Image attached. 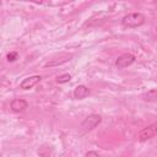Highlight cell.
<instances>
[{"label": "cell", "instance_id": "8fae6325", "mask_svg": "<svg viewBox=\"0 0 157 157\" xmlns=\"http://www.w3.org/2000/svg\"><path fill=\"white\" fill-rule=\"evenodd\" d=\"M16 58H17V53H15V52L7 54V60L9 61H13V60H16Z\"/></svg>", "mask_w": 157, "mask_h": 157}, {"label": "cell", "instance_id": "ba28073f", "mask_svg": "<svg viewBox=\"0 0 157 157\" xmlns=\"http://www.w3.org/2000/svg\"><path fill=\"white\" fill-rule=\"evenodd\" d=\"M90 94V90L88 87H86L85 85H78L75 90H74V97L75 99H83Z\"/></svg>", "mask_w": 157, "mask_h": 157}, {"label": "cell", "instance_id": "277c9868", "mask_svg": "<svg viewBox=\"0 0 157 157\" xmlns=\"http://www.w3.org/2000/svg\"><path fill=\"white\" fill-rule=\"evenodd\" d=\"M135 61V55L131 53H124L120 56H118V59L115 60V67L117 69H124L130 66L132 63Z\"/></svg>", "mask_w": 157, "mask_h": 157}, {"label": "cell", "instance_id": "8992f818", "mask_svg": "<svg viewBox=\"0 0 157 157\" xmlns=\"http://www.w3.org/2000/svg\"><path fill=\"white\" fill-rule=\"evenodd\" d=\"M10 107H11L12 112L20 113V112H23L26 108H28V103H27V101H25L22 98H15V99L11 101Z\"/></svg>", "mask_w": 157, "mask_h": 157}, {"label": "cell", "instance_id": "5b68a950", "mask_svg": "<svg viewBox=\"0 0 157 157\" xmlns=\"http://www.w3.org/2000/svg\"><path fill=\"white\" fill-rule=\"evenodd\" d=\"M71 58H72V55L69 54V53H59V54L54 55V56L45 64V66H50V67H52V66H58V65H61V64H64V63L70 61Z\"/></svg>", "mask_w": 157, "mask_h": 157}, {"label": "cell", "instance_id": "7c38bea8", "mask_svg": "<svg viewBox=\"0 0 157 157\" xmlns=\"http://www.w3.org/2000/svg\"><path fill=\"white\" fill-rule=\"evenodd\" d=\"M85 157H99V155L96 151H88V152H86Z\"/></svg>", "mask_w": 157, "mask_h": 157}, {"label": "cell", "instance_id": "6da1fadb", "mask_svg": "<svg viewBox=\"0 0 157 157\" xmlns=\"http://www.w3.org/2000/svg\"><path fill=\"white\" fill-rule=\"evenodd\" d=\"M145 21H146V17L141 12H131L123 17L121 25L128 28H135V27L142 26L145 23Z\"/></svg>", "mask_w": 157, "mask_h": 157}, {"label": "cell", "instance_id": "9c48e42d", "mask_svg": "<svg viewBox=\"0 0 157 157\" xmlns=\"http://www.w3.org/2000/svg\"><path fill=\"white\" fill-rule=\"evenodd\" d=\"M142 99L146 102H152V103L157 102V88H153V90L145 92L142 94Z\"/></svg>", "mask_w": 157, "mask_h": 157}, {"label": "cell", "instance_id": "52a82bcc", "mask_svg": "<svg viewBox=\"0 0 157 157\" xmlns=\"http://www.w3.org/2000/svg\"><path fill=\"white\" fill-rule=\"evenodd\" d=\"M40 76L39 75H33V76H29V77H26L21 83H20V87L22 90H29L32 87H34L39 81H40Z\"/></svg>", "mask_w": 157, "mask_h": 157}, {"label": "cell", "instance_id": "30bf717a", "mask_svg": "<svg viewBox=\"0 0 157 157\" xmlns=\"http://www.w3.org/2000/svg\"><path fill=\"white\" fill-rule=\"evenodd\" d=\"M70 80H71V75L70 74H63V75H60V76L56 77V82L58 83H66Z\"/></svg>", "mask_w": 157, "mask_h": 157}, {"label": "cell", "instance_id": "7a4b0ae2", "mask_svg": "<svg viewBox=\"0 0 157 157\" xmlns=\"http://www.w3.org/2000/svg\"><path fill=\"white\" fill-rule=\"evenodd\" d=\"M102 121V117L99 114H90L87 118L83 119L81 123V129L83 131H91L93 130L97 125H99Z\"/></svg>", "mask_w": 157, "mask_h": 157}, {"label": "cell", "instance_id": "3957f363", "mask_svg": "<svg viewBox=\"0 0 157 157\" xmlns=\"http://www.w3.org/2000/svg\"><path fill=\"white\" fill-rule=\"evenodd\" d=\"M157 135V123L156 124H151L146 128H144L139 134H137V140L144 142V141H147L152 137H155Z\"/></svg>", "mask_w": 157, "mask_h": 157}]
</instances>
